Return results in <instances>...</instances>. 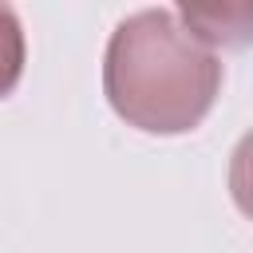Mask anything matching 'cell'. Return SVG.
Segmentation results:
<instances>
[{
  "mask_svg": "<svg viewBox=\"0 0 253 253\" xmlns=\"http://www.w3.org/2000/svg\"><path fill=\"white\" fill-rule=\"evenodd\" d=\"M221 55L206 47L174 8H142L115 24L103 55L111 111L142 134L202 126L221 95Z\"/></svg>",
  "mask_w": 253,
  "mask_h": 253,
  "instance_id": "6da1fadb",
  "label": "cell"
},
{
  "mask_svg": "<svg viewBox=\"0 0 253 253\" xmlns=\"http://www.w3.org/2000/svg\"><path fill=\"white\" fill-rule=\"evenodd\" d=\"M24 59H28V47H24V28H20V16L16 8L0 4V99H8L20 79H24Z\"/></svg>",
  "mask_w": 253,
  "mask_h": 253,
  "instance_id": "7a4b0ae2",
  "label": "cell"
}]
</instances>
